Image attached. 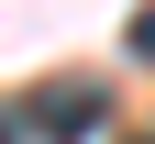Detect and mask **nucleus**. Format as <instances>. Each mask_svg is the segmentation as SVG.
<instances>
[{"label":"nucleus","instance_id":"nucleus-1","mask_svg":"<svg viewBox=\"0 0 155 144\" xmlns=\"http://www.w3.org/2000/svg\"><path fill=\"white\" fill-rule=\"evenodd\" d=\"M111 122V89H89V78H78V89H45L22 111V133H45V144H78V133H100Z\"/></svg>","mask_w":155,"mask_h":144},{"label":"nucleus","instance_id":"nucleus-2","mask_svg":"<svg viewBox=\"0 0 155 144\" xmlns=\"http://www.w3.org/2000/svg\"><path fill=\"white\" fill-rule=\"evenodd\" d=\"M133 55H155V11H133Z\"/></svg>","mask_w":155,"mask_h":144},{"label":"nucleus","instance_id":"nucleus-3","mask_svg":"<svg viewBox=\"0 0 155 144\" xmlns=\"http://www.w3.org/2000/svg\"><path fill=\"white\" fill-rule=\"evenodd\" d=\"M0 144H22V111H11V100H0Z\"/></svg>","mask_w":155,"mask_h":144}]
</instances>
